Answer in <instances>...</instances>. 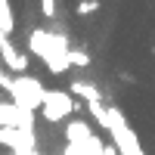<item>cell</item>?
Here are the masks:
<instances>
[{
    "label": "cell",
    "instance_id": "cell-1",
    "mask_svg": "<svg viewBox=\"0 0 155 155\" xmlns=\"http://www.w3.org/2000/svg\"><path fill=\"white\" fill-rule=\"evenodd\" d=\"M44 99H47V87L41 84V78L22 74V78L12 81L9 102H16L22 112H41V109H44Z\"/></svg>",
    "mask_w": 155,
    "mask_h": 155
},
{
    "label": "cell",
    "instance_id": "cell-2",
    "mask_svg": "<svg viewBox=\"0 0 155 155\" xmlns=\"http://www.w3.org/2000/svg\"><path fill=\"white\" fill-rule=\"evenodd\" d=\"M71 112H78V106H74L68 90H47V99H44V109H41L47 124L71 121Z\"/></svg>",
    "mask_w": 155,
    "mask_h": 155
},
{
    "label": "cell",
    "instance_id": "cell-3",
    "mask_svg": "<svg viewBox=\"0 0 155 155\" xmlns=\"http://www.w3.org/2000/svg\"><path fill=\"white\" fill-rule=\"evenodd\" d=\"M0 59H3L6 71H12L16 78L28 74V53L16 50V44L9 41V34H0Z\"/></svg>",
    "mask_w": 155,
    "mask_h": 155
},
{
    "label": "cell",
    "instance_id": "cell-4",
    "mask_svg": "<svg viewBox=\"0 0 155 155\" xmlns=\"http://www.w3.org/2000/svg\"><path fill=\"white\" fill-rule=\"evenodd\" d=\"M93 137H96V134H93V127H90L87 118H71V121L65 124V143H68V146H81V149H84Z\"/></svg>",
    "mask_w": 155,
    "mask_h": 155
},
{
    "label": "cell",
    "instance_id": "cell-5",
    "mask_svg": "<svg viewBox=\"0 0 155 155\" xmlns=\"http://www.w3.org/2000/svg\"><path fill=\"white\" fill-rule=\"evenodd\" d=\"M68 93L71 96H81L87 106H90V102H102V90L93 81H87V78H74V81L68 84Z\"/></svg>",
    "mask_w": 155,
    "mask_h": 155
},
{
    "label": "cell",
    "instance_id": "cell-6",
    "mask_svg": "<svg viewBox=\"0 0 155 155\" xmlns=\"http://www.w3.org/2000/svg\"><path fill=\"white\" fill-rule=\"evenodd\" d=\"M22 124V109L16 102L0 99V127H19Z\"/></svg>",
    "mask_w": 155,
    "mask_h": 155
},
{
    "label": "cell",
    "instance_id": "cell-7",
    "mask_svg": "<svg viewBox=\"0 0 155 155\" xmlns=\"http://www.w3.org/2000/svg\"><path fill=\"white\" fill-rule=\"evenodd\" d=\"M87 112H90V118H93V121L99 124V130H106V134H112V121H109V109L102 106V102H90V106H87Z\"/></svg>",
    "mask_w": 155,
    "mask_h": 155
},
{
    "label": "cell",
    "instance_id": "cell-8",
    "mask_svg": "<svg viewBox=\"0 0 155 155\" xmlns=\"http://www.w3.org/2000/svg\"><path fill=\"white\" fill-rule=\"evenodd\" d=\"M16 31V16H12V6L6 0H0V34H12Z\"/></svg>",
    "mask_w": 155,
    "mask_h": 155
},
{
    "label": "cell",
    "instance_id": "cell-9",
    "mask_svg": "<svg viewBox=\"0 0 155 155\" xmlns=\"http://www.w3.org/2000/svg\"><path fill=\"white\" fill-rule=\"evenodd\" d=\"M22 143V130L19 127H0V146H9V152H16Z\"/></svg>",
    "mask_w": 155,
    "mask_h": 155
},
{
    "label": "cell",
    "instance_id": "cell-10",
    "mask_svg": "<svg viewBox=\"0 0 155 155\" xmlns=\"http://www.w3.org/2000/svg\"><path fill=\"white\" fill-rule=\"evenodd\" d=\"M96 9H102V3H99V0H81V3H74V16L87 19V16H93Z\"/></svg>",
    "mask_w": 155,
    "mask_h": 155
},
{
    "label": "cell",
    "instance_id": "cell-11",
    "mask_svg": "<svg viewBox=\"0 0 155 155\" xmlns=\"http://www.w3.org/2000/svg\"><path fill=\"white\" fill-rule=\"evenodd\" d=\"M68 62H71V68H90V53L87 50H71Z\"/></svg>",
    "mask_w": 155,
    "mask_h": 155
},
{
    "label": "cell",
    "instance_id": "cell-12",
    "mask_svg": "<svg viewBox=\"0 0 155 155\" xmlns=\"http://www.w3.org/2000/svg\"><path fill=\"white\" fill-rule=\"evenodd\" d=\"M41 16L44 19H56L59 16V3L56 0H41Z\"/></svg>",
    "mask_w": 155,
    "mask_h": 155
},
{
    "label": "cell",
    "instance_id": "cell-13",
    "mask_svg": "<svg viewBox=\"0 0 155 155\" xmlns=\"http://www.w3.org/2000/svg\"><path fill=\"white\" fill-rule=\"evenodd\" d=\"M12 81H16V78H9L3 59H0V90H3V93H12Z\"/></svg>",
    "mask_w": 155,
    "mask_h": 155
},
{
    "label": "cell",
    "instance_id": "cell-14",
    "mask_svg": "<svg viewBox=\"0 0 155 155\" xmlns=\"http://www.w3.org/2000/svg\"><path fill=\"white\" fill-rule=\"evenodd\" d=\"M12 155H44L41 149H28V152H12Z\"/></svg>",
    "mask_w": 155,
    "mask_h": 155
}]
</instances>
